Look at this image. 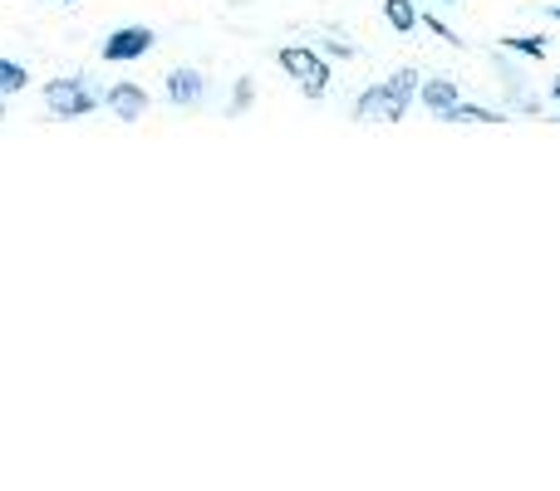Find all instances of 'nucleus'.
<instances>
[{
  "label": "nucleus",
  "instance_id": "nucleus-1",
  "mask_svg": "<svg viewBox=\"0 0 560 491\" xmlns=\"http://www.w3.org/2000/svg\"><path fill=\"white\" fill-rule=\"evenodd\" d=\"M418 79H423L418 69H398V74L369 84L364 94L354 98V118L359 124H404V114L418 98Z\"/></svg>",
  "mask_w": 560,
  "mask_h": 491
},
{
  "label": "nucleus",
  "instance_id": "nucleus-2",
  "mask_svg": "<svg viewBox=\"0 0 560 491\" xmlns=\"http://www.w3.org/2000/svg\"><path fill=\"white\" fill-rule=\"evenodd\" d=\"M45 108L55 118H65V124H74V118H89L98 104H104V89L89 84V79L79 74H65V79H45Z\"/></svg>",
  "mask_w": 560,
  "mask_h": 491
},
{
  "label": "nucleus",
  "instance_id": "nucleus-3",
  "mask_svg": "<svg viewBox=\"0 0 560 491\" xmlns=\"http://www.w3.org/2000/svg\"><path fill=\"white\" fill-rule=\"evenodd\" d=\"M276 65L285 69L290 79H295V89L305 98H325L329 94V59L319 55V49H310V45H285V49H276Z\"/></svg>",
  "mask_w": 560,
  "mask_h": 491
},
{
  "label": "nucleus",
  "instance_id": "nucleus-4",
  "mask_svg": "<svg viewBox=\"0 0 560 491\" xmlns=\"http://www.w3.org/2000/svg\"><path fill=\"white\" fill-rule=\"evenodd\" d=\"M153 45H158V35L148 25H118L114 35L98 45V59H104V65H133V59L153 55Z\"/></svg>",
  "mask_w": 560,
  "mask_h": 491
},
{
  "label": "nucleus",
  "instance_id": "nucleus-5",
  "mask_svg": "<svg viewBox=\"0 0 560 491\" xmlns=\"http://www.w3.org/2000/svg\"><path fill=\"white\" fill-rule=\"evenodd\" d=\"M104 108L118 118V124H138V118H148L153 98H148L143 84H133V79H118L114 89H104Z\"/></svg>",
  "mask_w": 560,
  "mask_h": 491
},
{
  "label": "nucleus",
  "instance_id": "nucleus-6",
  "mask_svg": "<svg viewBox=\"0 0 560 491\" xmlns=\"http://www.w3.org/2000/svg\"><path fill=\"white\" fill-rule=\"evenodd\" d=\"M167 104L173 108H197L207 98V79H202V69H192V65H177V69H167Z\"/></svg>",
  "mask_w": 560,
  "mask_h": 491
},
{
  "label": "nucleus",
  "instance_id": "nucleus-7",
  "mask_svg": "<svg viewBox=\"0 0 560 491\" xmlns=\"http://www.w3.org/2000/svg\"><path fill=\"white\" fill-rule=\"evenodd\" d=\"M418 98H423V108L433 118H443L463 98V89H457V79H418Z\"/></svg>",
  "mask_w": 560,
  "mask_h": 491
},
{
  "label": "nucleus",
  "instance_id": "nucleus-8",
  "mask_svg": "<svg viewBox=\"0 0 560 491\" xmlns=\"http://www.w3.org/2000/svg\"><path fill=\"white\" fill-rule=\"evenodd\" d=\"M506 114H497V108H482V104H467V98H457L453 108L443 114V124H502Z\"/></svg>",
  "mask_w": 560,
  "mask_h": 491
},
{
  "label": "nucleus",
  "instance_id": "nucleus-9",
  "mask_svg": "<svg viewBox=\"0 0 560 491\" xmlns=\"http://www.w3.org/2000/svg\"><path fill=\"white\" fill-rule=\"evenodd\" d=\"M384 20L398 30V35H413V30H418V10H413V0H384Z\"/></svg>",
  "mask_w": 560,
  "mask_h": 491
},
{
  "label": "nucleus",
  "instance_id": "nucleus-10",
  "mask_svg": "<svg viewBox=\"0 0 560 491\" xmlns=\"http://www.w3.org/2000/svg\"><path fill=\"white\" fill-rule=\"evenodd\" d=\"M30 84V69L25 65H15V59H0V94H20V89Z\"/></svg>",
  "mask_w": 560,
  "mask_h": 491
},
{
  "label": "nucleus",
  "instance_id": "nucleus-11",
  "mask_svg": "<svg viewBox=\"0 0 560 491\" xmlns=\"http://www.w3.org/2000/svg\"><path fill=\"white\" fill-rule=\"evenodd\" d=\"M506 49H516V55H526V59H546V39L541 35H512V39H502Z\"/></svg>",
  "mask_w": 560,
  "mask_h": 491
},
{
  "label": "nucleus",
  "instance_id": "nucleus-12",
  "mask_svg": "<svg viewBox=\"0 0 560 491\" xmlns=\"http://www.w3.org/2000/svg\"><path fill=\"white\" fill-rule=\"evenodd\" d=\"M252 98H256L252 79H236V89H232V104H226V118H242L246 108H252Z\"/></svg>",
  "mask_w": 560,
  "mask_h": 491
},
{
  "label": "nucleus",
  "instance_id": "nucleus-13",
  "mask_svg": "<svg viewBox=\"0 0 560 491\" xmlns=\"http://www.w3.org/2000/svg\"><path fill=\"white\" fill-rule=\"evenodd\" d=\"M418 25H423V30H433V35H438V39H447V45H463V39H457L453 30H447L438 15H418Z\"/></svg>",
  "mask_w": 560,
  "mask_h": 491
},
{
  "label": "nucleus",
  "instance_id": "nucleus-14",
  "mask_svg": "<svg viewBox=\"0 0 560 491\" xmlns=\"http://www.w3.org/2000/svg\"><path fill=\"white\" fill-rule=\"evenodd\" d=\"M319 55H329V59H354V45H339V39H329Z\"/></svg>",
  "mask_w": 560,
  "mask_h": 491
},
{
  "label": "nucleus",
  "instance_id": "nucleus-15",
  "mask_svg": "<svg viewBox=\"0 0 560 491\" xmlns=\"http://www.w3.org/2000/svg\"><path fill=\"white\" fill-rule=\"evenodd\" d=\"M0 124H5V94H0Z\"/></svg>",
  "mask_w": 560,
  "mask_h": 491
},
{
  "label": "nucleus",
  "instance_id": "nucleus-16",
  "mask_svg": "<svg viewBox=\"0 0 560 491\" xmlns=\"http://www.w3.org/2000/svg\"><path fill=\"white\" fill-rule=\"evenodd\" d=\"M443 5H463V0H443Z\"/></svg>",
  "mask_w": 560,
  "mask_h": 491
},
{
  "label": "nucleus",
  "instance_id": "nucleus-17",
  "mask_svg": "<svg viewBox=\"0 0 560 491\" xmlns=\"http://www.w3.org/2000/svg\"><path fill=\"white\" fill-rule=\"evenodd\" d=\"M551 15H556V20H560V5H556V10H551Z\"/></svg>",
  "mask_w": 560,
  "mask_h": 491
},
{
  "label": "nucleus",
  "instance_id": "nucleus-18",
  "mask_svg": "<svg viewBox=\"0 0 560 491\" xmlns=\"http://www.w3.org/2000/svg\"><path fill=\"white\" fill-rule=\"evenodd\" d=\"M55 5H69V0H55Z\"/></svg>",
  "mask_w": 560,
  "mask_h": 491
},
{
  "label": "nucleus",
  "instance_id": "nucleus-19",
  "mask_svg": "<svg viewBox=\"0 0 560 491\" xmlns=\"http://www.w3.org/2000/svg\"><path fill=\"white\" fill-rule=\"evenodd\" d=\"M551 94H556V98H560V89H551Z\"/></svg>",
  "mask_w": 560,
  "mask_h": 491
}]
</instances>
